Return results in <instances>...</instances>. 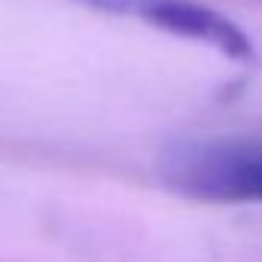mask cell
<instances>
[{"label":"cell","mask_w":262,"mask_h":262,"mask_svg":"<svg viewBox=\"0 0 262 262\" xmlns=\"http://www.w3.org/2000/svg\"><path fill=\"white\" fill-rule=\"evenodd\" d=\"M92 3H98V6H122L134 15H143V18H149V21H156L162 28L177 31V34L210 40L226 55H235V58H250L253 55L247 37L235 25L220 18L213 9L189 3V0H92Z\"/></svg>","instance_id":"6da1fadb"},{"label":"cell","mask_w":262,"mask_h":262,"mask_svg":"<svg viewBox=\"0 0 262 262\" xmlns=\"http://www.w3.org/2000/svg\"><path fill=\"white\" fill-rule=\"evenodd\" d=\"M198 186L220 198H262V156L216 159L192 174Z\"/></svg>","instance_id":"7a4b0ae2"}]
</instances>
